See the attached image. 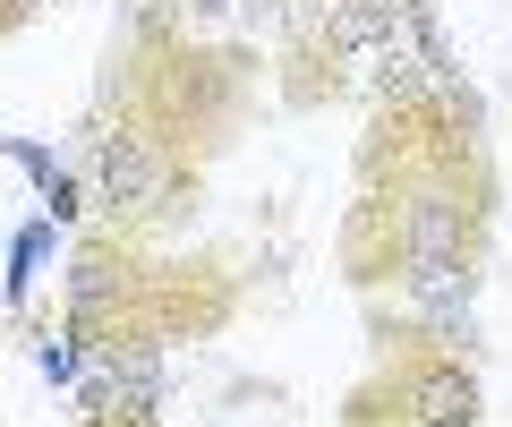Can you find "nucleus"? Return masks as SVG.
Segmentation results:
<instances>
[{"label": "nucleus", "instance_id": "nucleus-1", "mask_svg": "<svg viewBox=\"0 0 512 427\" xmlns=\"http://www.w3.org/2000/svg\"><path fill=\"white\" fill-rule=\"evenodd\" d=\"M94 180H103L111 205H128V214H154V205L171 197V154L154 146L146 129H111L103 154H94Z\"/></svg>", "mask_w": 512, "mask_h": 427}, {"label": "nucleus", "instance_id": "nucleus-2", "mask_svg": "<svg viewBox=\"0 0 512 427\" xmlns=\"http://www.w3.org/2000/svg\"><path fill=\"white\" fill-rule=\"evenodd\" d=\"M94 419H128V427H146L154 419V402H163V359L154 351H103V368H94Z\"/></svg>", "mask_w": 512, "mask_h": 427}, {"label": "nucleus", "instance_id": "nucleus-3", "mask_svg": "<svg viewBox=\"0 0 512 427\" xmlns=\"http://www.w3.org/2000/svg\"><path fill=\"white\" fill-rule=\"evenodd\" d=\"M402 18H410V0H333L325 9V43L333 52H376Z\"/></svg>", "mask_w": 512, "mask_h": 427}, {"label": "nucleus", "instance_id": "nucleus-4", "mask_svg": "<svg viewBox=\"0 0 512 427\" xmlns=\"http://www.w3.org/2000/svg\"><path fill=\"white\" fill-rule=\"evenodd\" d=\"M410 410H419V427H470L478 385H470L461 368H427L419 385H410Z\"/></svg>", "mask_w": 512, "mask_h": 427}, {"label": "nucleus", "instance_id": "nucleus-5", "mask_svg": "<svg viewBox=\"0 0 512 427\" xmlns=\"http://www.w3.org/2000/svg\"><path fill=\"white\" fill-rule=\"evenodd\" d=\"M18 9H43V0H18Z\"/></svg>", "mask_w": 512, "mask_h": 427}]
</instances>
